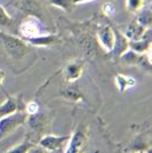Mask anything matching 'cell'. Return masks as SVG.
<instances>
[{
    "instance_id": "obj_17",
    "label": "cell",
    "mask_w": 152,
    "mask_h": 153,
    "mask_svg": "<svg viewBox=\"0 0 152 153\" xmlns=\"http://www.w3.org/2000/svg\"><path fill=\"white\" fill-rule=\"evenodd\" d=\"M12 23V17L8 15L6 9L0 6V26H7Z\"/></svg>"
},
{
    "instance_id": "obj_21",
    "label": "cell",
    "mask_w": 152,
    "mask_h": 153,
    "mask_svg": "<svg viewBox=\"0 0 152 153\" xmlns=\"http://www.w3.org/2000/svg\"><path fill=\"white\" fill-rule=\"evenodd\" d=\"M26 153H44L42 147H30Z\"/></svg>"
},
{
    "instance_id": "obj_19",
    "label": "cell",
    "mask_w": 152,
    "mask_h": 153,
    "mask_svg": "<svg viewBox=\"0 0 152 153\" xmlns=\"http://www.w3.org/2000/svg\"><path fill=\"white\" fill-rule=\"evenodd\" d=\"M25 112L30 115H34L39 112V105L36 102H30L25 108Z\"/></svg>"
},
{
    "instance_id": "obj_4",
    "label": "cell",
    "mask_w": 152,
    "mask_h": 153,
    "mask_svg": "<svg viewBox=\"0 0 152 153\" xmlns=\"http://www.w3.org/2000/svg\"><path fill=\"white\" fill-rule=\"evenodd\" d=\"M113 31H114V42H113V47H112V51H110V53H111V55L113 57H119L125 51L129 49V47H128L129 40L119 30H113Z\"/></svg>"
},
{
    "instance_id": "obj_20",
    "label": "cell",
    "mask_w": 152,
    "mask_h": 153,
    "mask_svg": "<svg viewBox=\"0 0 152 153\" xmlns=\"http://www.w3.org/2000/svg\"><path fill=\"white\" fill-rule=\"evenodd\" d=\"M102 12L105 16H112L114 14V6L112 2H105L102 6Z\"/></svg>"
},
{
    "instance_id": "obj_7",
    "label": "cell",
    "mask_w": 152,
    "mask_h": 153,
    "mask_svg": "<svg viewBox=\"0 0 152 153\" xmlns=\"http://www.w3.org/2000/svg\"><path fill=\"white\" fill-rule=\"evenodd\" d=\"M146 27L139 25V23L135 21V22H132L129 25L127 26L125 32H124V34H125V37L129 41H132V40H139V39L142 38V36H143V33H144Z\"/></svg>"
},
{
    "instance_id": "obj_8",
    "label": "cell",
    "mask_w": 152,
    "mask_h": 153,
    "mask_svg": "<svg viewBox=\"0 0 152 153\" xmlns=\"http://www.w3.org/2000/svg\"><path fill=\"white\" fill-rule=\"evenodd\" d=\"M83 142H85V134L81 129H78L70 140V144L65 153H78L83 147Z\"/></svg>"
},
{
    "instance_id": "obj_10",
    "label": "cell",
    "mask_w": 152,
    "mask_h": 153,
    "mask_svg": "<svg viewBox=\"0 0 152 153\" xmlns=\"http://www.w3.org/2000/svg\"><path fill=\"white\" fill-rule=\"evenodd\" d=\"M150 45H151V40L145 38H141L139 40H132L128 42V47L134 51L135 53H146L150 49Z\"/></svg>"
},
{
    "instance_id": "obj_3",
    "label": "cell",
    "mask_w": 152,
    "mask_h": 153,
    "mask_svg": "<svg viewBox=\"0 0 152 153\" xmlns=\"http://www.w3.org/2000/svg\"><path fill=\"white\" fill-rule=\"evenodd\" d=\"M97 40L103 49L107 51H112L114 42V31L111 26L103 25L97 31Z\"/></svg>"
},
{
    "instance_id": "obj_16",
    "label": "cell",
    "mask_w": 152,
    "mask_h": 153,
    "mask_svg": "<svg viewBox=\"0 0 152 153\" xmlns=\"http://www.w3.org/2000/svg\"><path fill=\"white\" fill-rule=\"evenodd\" d=\"M143 0H126V7L130 13H137L143 8Z\"/></svg>"
},
{
    "instance_id": "obj_13",
    "label": "cell",
    "mask_w": 152,
    "mask_h": 153,
    "mask_svg": "<svg viewBox=\"0 0 152 153\" xmlns=\"http://www.w3.org/2000/svg\"><path fill=\"white\" fill-rule=\"evenodd\" d=\"M26 40L34 46H48L56 40V37L55 36H41V34H39L34 38L26 39Z\"/></svg>"
},
{
    "instance_id": "obj_23",
    "label": "cell",
    "mask_w": 152,
    "mask_h": 153,
    "mask_svg": "<svg viewBox=\"0 0 152 153\" xmlns=\"http://www.w3.org/2000/svg\"><path fill=\"white\" fill-rule=\"evenodd\" d=\"M4 78H5V72L2 70H0V88L2 89V81H4Z\"/></svg>"
},
{
    "instance_id": "obj_15",
    "label": "cell",
    "mask_w": 152,
    "mask_h": 153,
    "mask_svg": "<svg viewBox=\"0 0 152 153\" xmlns=\"http://www.w3.org/2000/svg\"><path fill=\"white\" fill-rule=\"evenodd\" d=\"M48 1L53 6L61 8V9H63L64 12H72V9L75 8L72 0H48Z\"/></svg>"
},
{
    "instance_id": "obj_2",
    "label": "cell",
    "mask_w": 152,
    "mask_h": 153,
    "mask_svg": "<svg viewBox=\"0 0 152 153\" xmlns=\"http://www.w3.org/2000/svg\"><path fill=\"white\" fill-rule=\"evenodd\" d=\"M26 120V113L17 112L0 118V140L13 133L16 128Z\"/></svg>"
},
{
    "instance_id": "obj_1",
    "label": "cell",
    "mask_w": 152,
    "mask_h": 153,
    "mask_svg": "<svg viewBox=\"0 0 152 153\" xmlns=\"http://www.w3.org/2000/svg\"><path fill=\"white\" fill-rule=\"evenodd\" d=\"M0 44L14 58H22L28 51V45L24 42V40L2 31H0Z\"/></svg>"
},
{
    "instance_id": "obj_18",
    "label": "cell",
    "mask_w": 152,
    "mask_h": 153,
    "mask_svg": "<svg viewBox=\"0 0 152 153\" xmlns=\"http://www.w3.org/2000/svg\"><path fill=\"white\" fill-rule=\"evenodd\" d=\"M30 147H31V144H30L29 142H25V143H22L21 145L16 146L15 149H13L12 151H9V152H7V153H26Z\"/></svg>"
},
{
    "instance_id": "obj_14",
    "label": "cell",
    "mask_w": 152,
    "mask_h": 153,
    "mask_svg": "<svg viewBox=\"0 0 152 153\" xmlns=\"http://www.w3.org/2000/svg\"><path fill=\"white\" fill-rule=\"evenodd\" d=\"M115 82H117L118 88L122 91V90L126 89L127 87H133L134 85H135V80H134L133 78H130V76H118L117 79H115Z\"/></svg>"
},
{
    "instance_id": "obj_11",
    "label": "cell",
    "mask_w": 152,
    "mask_h": 153,
    "mask_svg": "<svg viewBox=\"0 0 152 153\" xmlns=\"http://www.w3.org/2000/svg\"><path fill=\"white\" fill-rule=\"evenodd\" d=\"M81 71H83V65L78 62H75V63H70L66 69H65V76H66V79L72 81V80H76L78 79L80 74H81Z\"/></svg>"
},
{
    "instance_id": "obj_6",
    "label": "cell",
    "mask_w": 152,
    "mask_h": 153,
    "mask_svg": "<svg viewBox=\"0 0 152 153\" xmlns=\"http://www.w3.org/2000/svg\"><path fill=\"white\" fill-rule=\"evenodd\" d=\"M70 137H57V136H45L42 140H40V146L47 150V151H55L63 144L64 140H69Z\"/></svg>"
},
{
    "instance_id": "obj_5",
    "label": "cell",
    "mask_w": 152,
    "mask_h": 153,
    "mask_svg": "<svg viewBox=\"0 0 152 153\" xmlns=\"http://www.w3.org/2000/svg\"><path fill=\"white\" fill-rule=\"evenodd\" d=\"M19 32L24 39L34 38L41 34L40 25L37 23L36 19H26L25 22H23V24L19 27Z\"/></svg>"
},
{
    "instance_id": "obj_12",
    "label": "cell",
    "mask_w": 152,
    "mask_h": 153,
    "mask_svg": "<svg viewBox=\"0 0 152 153\" xmlns=\"http://www.w3.org/2000/svg\"><path fill=\"white\" fill-rule=\"evenodd\" d=\"M136 22L144 27H150L152 22V13L149 8H141L137 12Z\"/></svg>"
},
{
    "instance_id": "obj_9",
    "label": "cell",
    "mask_w": 152,
    "mask_h": 153,
    "mask_svg": "<svg viewBox=\"0 0 152 153\" xmlns=\"http://www.w3.org/2000/svg\"><path fill=\"white\" fill-rule=\"evenodd\" d=\"M19 108V102L15 97H8L6 102H4L0 105V118L2 117H6L14 113L15 111H17Z\"/></svg>"
},
{
    "instance_id": "obj_22",
    "label": "cell",
    "mask_w": 152,
    "mask_h": 153,
    "mask_svg": "<svg viewBox=\"0 0 152 153\" xmlns=\"http://www.w3.org/2000/svg\"><path fill=\"white\" fill-rule=\"evenodd\" d=\"M93 1H95V0H72V2H73V5H75V6H76V5L87 4V2H93Z\"/></svg>"
}]
</instances>
